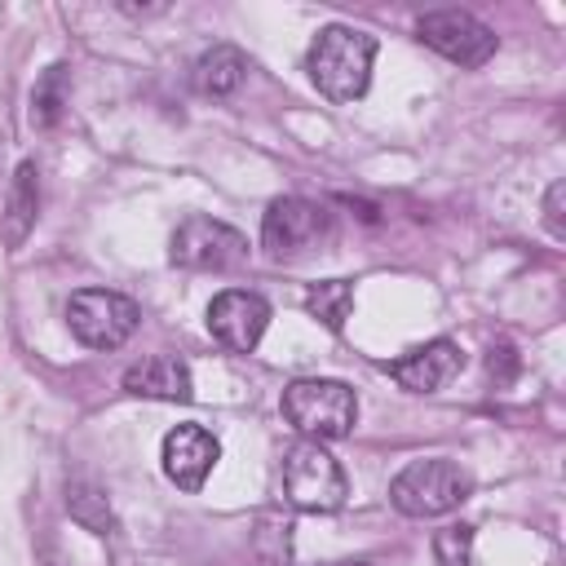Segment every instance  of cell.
I'll return each instance as SVG.
<instances>
[{
    "instance_id": "ba28073f",
    "label": "cell",
    "mask_w": 566,
    "mask_h": 566,
    "mask_svg": "<svg viewBox=\"0 0 566 566\" xmlns=\"http://www.w3.org/2000/svg\"><path fill=\"white\" fill-rule=\"evenodd\" d=\"M416 35H420L433 53H442L447 62H455V66H486V62L495 57V49H500V35H495L482 18H473V13H464V9L424 13V18L416 22Z\"/></svg>"
},
{
    "instance_id": "5b68a950",
    "label": "cell",
    "mask_w": 566,
    "mask_h": 566,
    "mask_svg": "<svg viewBox=\"0 0 566 566\" xmlns=\"http://www.w3.org/2000/svg\"><path fill=\"white\" fill-rule=\"evenodd\" d=\"M332 239V212L314 199L283 195L261 217V248L274 261H301Z\"/></svg>"
},
{
    "instance_id": "4fadbf2b",
    "label": "cell",
    "mask_w": 566,
    "mask_h": 566,
    "mask_svg": "<svg viewBox=\"0 0 566 566\" xmlns=\"http://www.w3.org/2000/svg\"><path fill=\"white\" fill-rule=\"evenodd\" d=\"M35 217H40V168L27 159V164H18V172L9 181V195H4V212H0L4 243L22 248L27 234L35 230Z\"/></svg>"
},
{
    "instance_id": "d6986e66",
    "label": "cell",
    "mask_w": 566,
    "mask_h": 566,
    "mask_svg": "<svg viewBox=\"0 0 566 566\" xmlns=\"http://www.w3.org/2000/svg\"><path fill=\"white\" fill-rule=\"evenodd\" d=\"M544 226H548L553 239H566V181L562 177L544 195Z\"/></svg>"
},
{
    "instance_id": "e0dca14e",
    "label": "cell",
    "mask_w": 566,
    "mask_h": 566,
    "mask_svg": "<svg viewBox=\"0 0 566 566\" xmlns=\"http://www.w3.org/2000/svg\"><path fill=\"white\" fill-rule=\"evenodd\" d=\"M66 509H71V517H75L84 531H93V535H111V531H115V513H111L102 486H93V482H71V486H66Z\"/></svg>"
},
{
    "instance_id": "9c48e42d",
    "label": "cell",
    "mask_w": 566,
    "mask_h": 566,
    "mask_svg": "<svg viewBox=\"0 0 566 566\" xmlns=\"http://www.w3.org/2000/svg\"><path fill=\"white\" fill-rule=\"evenodd\" d=\"M270 327V301L248 287H226L208 305V332L230 354H252Z\"/></svg>"
},
{
    "instance_id": "6da1fadb",
    "label": "cell",
    "mask_w": 566,
    "mask_h": 566,
    "mask_svg": "<svg viewBox=\"0 0 566 566\" xmlns=\"http://www.w3.org/2000/svg\"><path fill=\"white\" fill-rule=\"evenodd\" d=\"M371 62H376V35L332 22L314 35L310 53H305V71L314 80V88L327 102H358L371 84Z\"/></svg>"
},
{
    "instance_id": "8fae6325",
    "label": "cell",
    "mask_w": 566,
    "mask_h": 566,
    "mask_svg": "<svg viewBox=\"0 0 566 566\" xmlns=\"http://www.w3.org/2000/svg\"><path fill=\"white\" fill-rule=\"evenodd\" d=\"M389 371H394V380L407 394H438V389H447L464 371V349L442 336V340H429V345L402 354Z\"/></svg>"
},
{
    "instance_id": "277c9868",
    "label": "cell",
    "mask_w": 566,
    "mask_h": 566,
    "mask_svg": "<svg viewBox=\"0 0 566 566\" xmlns=\"http://www.w3.org/2000/svg\"><path fill=\"white\" fill-rule=\"evenodd\" d=\"M283 495L305 513H336L349 500V482L323 442L301 438L283 455Z\"/></svg>"
},
{
    "instance_id": "30bf717a",
    "label": "cell",
    "mask_w": 566,
    "mask_h": 566,
    "mask_svg": "<svg viewBox=\"0 0 566 566\" xmlns=\"http://www.w3.org/2000/svg\"><path fill=\"white\" fill-rule=\"evenodd\" d=\"M217 455H221V442L203 424H177V429H168L164 433V451H159L168 482L181 486V491H199L208 482Z\"/></svg>"
},
{
    "instance_id": "9a60e30c",
    "label": "cell",
    "mask_w": 566,
    "mask_h": 566,
    "mask_svg": "<svg viewBox=\"0 0 566 566\" xmlns=\"http://www.w3.org/2000/svg\"><path fill=\"white\" fill-rule=\"evenodd\" d=\"M66 102H71V66L66 62H53L35 80V88H31V124L35 128H53L62 119Z\"/></svg>"
},
{
    "instance_id": "2e32d148",
    "label": "cell",
    "mask_w": 566,
    "mask_h": 566,
    "mask_svg": "<svg viewBox=\"0 0 566 566\" xmlns=\"http://www.w3.org/2000/svg\"><path fill=\"white\" fill-rule=\"evenodd\" d=\"M305 310L310 318H318L327 332H340L349 310H354V283L349 279H327V283H310L305 292Z\"/></svg>"
},
{
    "instance_id": "3957f363",
    "label": "cell",
    "mask_w": 566,
    "mask_h": 566,
    "mask_svg": "<svg viewBox=\"0 0 566 566\" xmlns=\"http://www.w3.org/2000/svg\"><path fill=\"white\" fill-rule=\"evenodd\" d=\"M283 420L310 442H332L358 424V398L345 380L305 376L283 389Z\"/></svg>"
},
{
    "instance_id": "7a4b0ae2",
    "label": "cell",
    "mask_w": 566,
    "mask_h": 566,
    "mask_svg": "<svg viewBox=\"0 0 566 566\" xmlns=\"http://www.w3.org/2000/svg\"><path fill=\"white\" fill-rule=\"evenodd\" d=\"M473 491V473L460 464V460H447V455H429V460H411L394 473L389 482V504L402 513V517H442L451 509H460Z\"/></svg>"
},
{
    "instance_id": "52a82bcc",
    "label": "cell",
    "mask_w": 566,
    "mask_h": 566,
    "mask_svg": "<svg viewBox=\"0 0 566 566\" xmlns=\"http://www.w3.org/2000/svg\"><path fill=\"white\" fill-rule=\"evenodd\" d=\"M168 261L181 270H234L248 261V239L217 217H186L168 239Z\"/></svg>"
},
{
    "instance_id": "8992f818",
    "label": "cell",
    "mask_w": 566,
    "mask_h": 566,
    "mask_svg": "<svg viewBox=\"0 0 566 566\" xmlns=\"http://www.w3.org/2000/svg\"><path fill=\"white\" fill-rule=\"evenodd\" d=\"M142 323V310L133 296L111 287H80L66 301V327L88 349H119Z\"/></svg>"
},
{
    "instance_id": "7c38bea8",
    "label": "cell",
    "mask_w": 566,
    "mask_h": 566,
    "mask_svg": "<svg viewBox=\"0 0 566 566\" xmlns=\"http://www.w3.org/2000/svg\"><path fill=\"white\" fill-rule=\"evenodd\" d=\"M124 389L137 398H159V402H190L195 398L190 367L177 354H150V358L133 363L124 371Z\"/></svg>"
},
{
    "instance_id": "5bb4252c",
    "label": "cell",
    "mask_w": 566,
    "mask_h": 566,
    "mask_svg": "<svg viewBox=\"0 0 566 566\" xmlns=\"http://www.w3.org/2000/svg\"><path fill=\"white\" fill-rule=\"evenodd\" d=\"M243 75H248L243 49H234V44H212L208 53H199V62H195V71H190V84H195V93H203V97H230V93L243 84Z\"/></svg>"
},
{
    "instance_id": "ac0fdd59",
    "label": "cell",
    "mask_w": 566,
    "mask_h": 566,
    "mask_svg": "<svg viewBox=\"0 0 566 566\" xmlns=\"http://www.w3.org/2000/svg\"><path fill=\"white\" fill-rule=\"evenodd\" d=\"M469 553H473V526H442L433 531V562L438 566H469Z\"/></svg>"
}]
</instances>
